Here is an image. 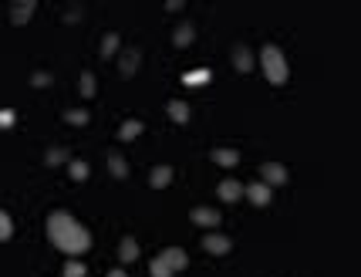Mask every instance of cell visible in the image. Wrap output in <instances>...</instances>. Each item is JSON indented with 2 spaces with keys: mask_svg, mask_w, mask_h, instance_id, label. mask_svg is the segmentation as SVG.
Here are the masks:
<instances>
[{
  "mask_svg": "<svg viewBox=\"0 0 361 277\" xmlns=\"http://www.w3.org/2000/svg\"><path fill=\"white\" fill-rule=\"evenodd\" d=\"M47 233H51V244L58 247V250H64V254H85L92 247V233L85 230L71 213H64V210L51 213Z\"/></svg>",
  "mask_w": 361,
  "mask_h": 277,
  "instance_id": "1",
  "label": "cell"
},
{
  "mask_svg": "<svg viewBox=\"0 0 361 277\" xmlns=\"http://www.w3.org/2000/svg\"><path fill=\"white\" fill-rule=\"evenodd\" d=\"M260 64H264V75H267L270 85H283L287 81V58H283V51L277 45H264Z\"/></svg>",
  "mask_w": 361,
  "mask_h": 277,
  "instance_id": "2",
  "label": "cell"
},
{
  "mask_svg": "<svg viewBox=\"0 0 361 277\" xmlns=\"http://www.w3.org/2000/svg\"><path fill=\"white\" fill-rule=\"evenodd\" d=\"M260 179L267 186H283L287 183V170H283L281 163H264L260 166Z\"/></svg>",
  "mask_w": 361,
  "mask_h": 277,
  "instance_id": "3",
  "label": "cell"
},
{
  "mask_svg": "<svg viewBox=\"0 0 361 277\" xmlns=\"http://www.w3.org/2000/svg\"><path fill=\"white\" fill-rule=\"evenodd\" d=\"M139 47H128V51H122V58H118V71H122V78H132L135 71H139Z\"/></svg>",
  "mask_w": 361,
  "mask_h": 277,
  "instance_id": "4",
  "label": "cell"
},
{
  "mask_svg": "<svg viewBox=\"0 0 361 277\" xmlns=\"http://www.w3.org/2000/svg\"><path fill=\"white\" fill-rule=\"evenodd\" d=\"M230 247H233V240H230V237H223V233H206L203 237L206 254H230Z\"/></svg>",
  "mask_w": 361,
  "mask_h": 277,
  "instance_id": "5",
  "label": "cell"
},
{
  "mask_svg": "<svg viewBox=\"0 0 361 277\" xmlns=\"http://www.w3.org/2000/svg\"><path fill=\"white\" fill-rule=\"evenodd\" d=\"M162 261L169 264L173 271H186V264H189V257H186V250H179V247H166L162 254H159Z\"/></svg>",
  "mask_w": 361,
  "mask_h": 277,
  "instance_id": "6",
  "label": "cell"
},
{
  "mask_svg": "<svg viewBox=\"0 0 361 277\" xmlns=\"http://www.w3.org/2000/svg\"><path fill=\"white\" fill-rule=\"evenodd\" d=\"M216 193H220V200H223V203H236L240 196H243V193H247V186H240L236 179H223Z\"/></svg>",
  "mask_w": 361,
  "mask_h": 277,
  "instance_id": "7",
  "label": "cell"
},
{
  "mask_svg": "<svg viewBox=\"0 0 361 277\" xmlns=\"http://www.w3.org/2000/svg\"><path fill=\"white\" fill-rule=\"evenodd\" d=\"M270 196H274V193H270L267 183H250L247 186V200H250L253 206H267Z\"/></svg>",
  "mask_w": 361,
  "mask_h": 277,
  "instance_id": "8",
  "label": "cell"
},
{
  "mask_svg": "<svg viewBox=\"0 0 361 277\" xmlns=\"http://www.w3.org/2000/svg\"><path fill=\"white\" fill-rule=\"evenodd\" d=\"M34 11H37V4H34V0H20V4H14V11H11V20L20 28V24H27V20H31Z\"/></svg>",
  "mask_w": 361,
  "mask_h": 277,
  "instance_id": "9",
  "label": "cell"
},
{
  "mask_svg": "<svg viewBox=\"0 0 361 277\" xmlns=\"http://www.w3.org/2000/svg\"><path fill=\"white\" fill-rule=\"evenodd\" d=\"M189 216H192V223H200V227H216L223 220V216L216 213V210H209V206H196Z\"/></svg>",
  "mask_w": 361,
  "mask_h": 277,
  "instance_id": "10",
  "label": "cell"
},
{
  "mask_svg": "<svg viewBox=\"0 0 361 277\" xmlns=\"http://www.w3.org/2000/svg\"><path fill=\"white\" fill-rule=\"evenodd\" d=\"M233 68H236V71H243V75L250 71V68H253L250 47H243V45H236V47H233Z\"/></svg>",
  "mask_w": 361,
  "mask_h": 277,
  "instance_id": "11",
  "label": "cell"
},
{
  "mask_svg": "<svg viewBox=\"0 0 361 277\" xmlns=\"http://www.w3.org/2000/svg\"><path fill=\"white\" fill-rule=\"evenodd\" d=\"M149 183L156 186V189H166V186L173 183V166H156V170L149 172Z\"/></svg>",
  "mask_w": 361,
  "mask_h": 277,
  "instance_id": "12",
  "label": "cell"
},
{
  "mask_svg": "<svg viewBox=\"0 0 361 277\" xmlns=\"http://www.w3.org/2000/svg\"><path fill=\"white\" fill-rule=\"evenodd\" d=\"M166 112H169V119H173V122H179V125L189 122V105L186 102H179V98H173V102L166 105Z\"/></svg>",
  "mask_w": 361,
  "mask_h": 277,
  "instance_id": "13",
  "label": "cell"
},
{
  "mask_svg": "<svg viewBox=\"0 0 361 277\" xmlns=\"http://www.w3.org/2000/svg\"><path fill=\"white\" fill-rule=\"evenodd\" d=\"M209 155H213V163H216V166H226V170L240 163V153H236V149H213Z\"/></svg>",
  "mask_w": 361,
  "mask_h": 277,
  "instance_id": "14",
  "label": "cell"
},
{
  "mask_svg": "<svg viewBox=\"0 0 361 277\" xmlns=\"http://www.w3.org/2000/svg\"><path fill=\"white\" fill-rule=\"evenodd\" d=\"M109 172L115 179H126L128 176V163L122 159V153H109Z\"/></svg>",
  "mask_w": 361,
  "mask_h": 277,
  "instance_id": "15",
  "label": "cell"
},
{
  "mask_svg": "<svg viewBox=\"0 0 361 277\" xmlns=\"http://www.w3.org/2000/svg\"><path fill=\"white\" fill-rule=\"evenodd\" d=\"M192 37H196V31H192V24H179L173 34V45L176 47H189L192 45Z\"/></svg>",
  "mask_w": 361,
  "mask_h": 277,
  "instance_id": "16",
  "label": "cell"
},
{
  "mask_svg": "<svg viewBox=\"0 0 361 277\" xmlns=\"http://www.w3.org/2000/svg\"><path fill=\"white\" fill-rule=\"evenodd\" d=\"M142 136V122L139 119H128V122H122V129H118V138L122 142H132V138Z\"/></svg>",
  "mask_w": 361,
  "mask_h": 277,
  "instance_id": "17",
  "label": "cell"
},
{
  "mask_svg": "<svg viewBox=\"0 0 361 277\" xmlns=\"http://www.w3.org/2000/svg\"><path fill=\"white\" fill-rule=\"evenodd\" d=\"M118 45H122V37L115 31L105 34V37H102V58H115V54H118Z\"/></svg>",
  "mask_w": 361,
  "mask_h": 277,
  "instance_id": "18",
  "label": "cell"
},
{
  "mask_svg": "<svg viewBox=\"0 0 361 277\" xmlns=\"http://www.w3.org/2000/svg\"><path fill=\"white\" fill-rule=\"evenodd\" d=\"M118 257H122V264H132L135 257H139V244H135L132 237H126V240H122V247H118Z\"/></svg>",
  "mask_w": 361,
  "mask_h": 277,
  "instance_id": "19",
  "label": "cell"
},
{
  "mask_svg": "<svg viewBox=\"0 0 361 277\" xmlns=\"http://www.w3.org/2000/svg\"><path fill=\"white\" fill-rule=\"evenodd\" d=\"M183 81H186L189 88H200V85H206V81H209V71H206V68H196V71L183 75Z\"/></svg>",
  "mask_w": 361,
  "mask_h": 277,
  "instance_id": "20",
  "label": "cell"
},
{
  "mask_svg": "<svg viewBox=\"0 0 361 277\" xmlns=\"http://www.w3.org/2000/svg\"><path fill=\"white\" fill-rule=\"evenodd\" d=\"M68 172H71V179H88V163H85V159H71V163H68Z\"/></svg>",
  "mask_w": 361,
  "mask_h": 277,
  "instance_id": "21",
  "label": "cell"
},
{
  "mask_svg": "<svg viewBox=\"0 0 361 277\" xmlns=\"http://www.w3.org/2000/svg\"><path fill=\"white\" fill-rule=\"evenodd\" d=\"M149 274H152V277H173L176 271H173V267H169L166 261H162V257H156V261L149 264Z\"/></svg>",
  "mask_w": 361,
  "mask_h": 277,
  "instance_id": "22",
  "label": "cell"
},
{
  "mask_svg": "<svg viewBox=\"0 0 361 277\" xmlns=\"http://www.w3.org/2000/svg\"><path fill=\"white\" fill-rule=\"evenodd\" d=\"M47 166H61V163H71V155H68V149H47Z\"/></svg>",
  "mask_w": 361,
  "mask_h": 277,
  "instance_id": "23",
  "label": "cell"
},
{
  "mask_svg": "<svg viewBox=\"0 0 361 277\" xmlns=\"http://www.w3.org/2000/svg\"><path fill=\"white\" fill-rule=\"evenodd\" d=\"M64 122L85 125V122H88V112H85V108H68V112H64Z\"/></svg>",
  "mask_w": 361,
  "mask_h": 277,
  "instance_id": "24",
  "label": "cell"
},
{
  "mask_svg": "<svg viewBox=\"0 0 361 277\" xmlns=\"http://www.w3.org/2000/svg\"><path fill=\"white\" fill-rule=\"evenodd\" d=\"M14 237V220L11 213H0V240H11Z\"/></svg>",
  "mask_w": 361,
  "mask_h": 277,
  "instance_id": "25",
  "label": "cell"
},
{
  "mask_svg": "<svg viewBox=\"0 0 361 277\" xmlns=\"http://www.w3.org/2000/svg\"><path fill=\"white\" fill-rule=\"evenodd\" d=\"M78 81H81V95H85V98H92L94 95V75L92 71H81Z\"/></svg>",
  "mask_w": 361,
  "mask_h": 277,
  "instance_id": "26",
  "label": "cell"
},
{
  "mask_svg": "<svg viewBox=\"0 0 361 277\" xmlns=\"http://www.w3.org/2000/svg\"><path fill=\"white\" fill-rule=\"evenodd\" d=\"M64 277H85V264L68 261V264H64Z\"/></svg>",
  "mask_w": 361,
  "mask_h": 277,
  "instance_id": "27",
  "label": "cell"
},
{
  "mask_svg": "<svg viewBox=\"0 0 361 277\" xmlns=\"http://www.w3.org/2000/svg\"><path fill=\"white\" fill-rule=\"evenodd\" d=\"M31 81L37 85V88H44V85H51V75H47V71H34Z\"/></svg>",
  "mask_w": 361,
  "mask_h": 277,
  "instance_id": "28",
  "label": "cell"
},
{
  "mask_svg": "<svg viewBox=\"0 0 361 277\" xmlns=\"http://www.w3.org/2000/svg\"><path fill=\"white\" fill-rule=\"evenodd\" d=\"M0 125H4V129H11V125H14V112H11V108L0 115Z\"/></svg>",
  "mask_w": 361,
  "mask_h": 277,
  "instance_id": "29",
  "label": "cell"
},
{
  "mask_svg": "<svg viewBox=\"0 0 361 277\" xmlns=\"http://www.w3.org/2000/svg\"><path fill=\"white\" fill-rule=\"evenodd\" d=\"M109 277H128V274L122 271V267H115V271H109Z\"/></svg>",
  "mask_w": 361,
  "mask_h": 277,
  "instance_id": "30",
  "label": "cell"
}]
</instances>
